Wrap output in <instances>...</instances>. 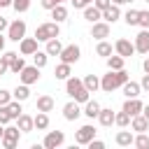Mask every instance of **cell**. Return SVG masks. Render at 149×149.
<instances>
[{
  "label": "cell",
  "instance_id": "8d00e7d4",
  "mask_svg": "<svg viewBox=\"0 0 149 149\" xmlns=\"http://www.w3.org/2000/svg\"><path fill=\"white\" fill-rule=\"evenodd\" d=\"M114 123H116L119 128H126V126L130 123V116H128V114L121 109V112H116V114H114Z\"/></svg>",
  "mask_w": 149,
  "mask_h": 149
},
{
  "label": "cell",
  "instance_id": "83f0119b",
  "mask_svg": "<svg viewBox=\"0 0 149 149\" xmlns=\"http://www.w3.org/2000/svg\"><path fill=\"white\" fill-rule=\"evenodd\" d=\"M51 19L56 21V23H63L65 19H68V7L61 2V5H56L54 9H51Z\"/></svg>",
  "mask_w": 149,
  "mask_h": 149
},
{
  "label": "cell",
  "instance_id": "4fadbf2b",
  "mask_svg": "<svg viewBox=\"0 0 149 149\" xmlns=\"http://www.w3.org/2000/svg\"><path fill=\"white\" fill-rule=\"evenodd\" d=\"M91 37H95V40H105V37H109V23L107 21H95L93 26H91Z\"/></svg>",
  "mask_w": 149,
  "mask_h": 149
},
{
  "label": "cell",
  "instance_id": "e575fe53",
  "mask_svg": "<svg viewBox=\"0 0 149 149\" xmlns=\"http://www.w3.org/2000/svg\"><path fill=\"white\" fill-rule=\"evenodd\" d=\"M133 147H137V149H147V147H149V135H147V133H137V135L133 137Z\"/></svg>",
  "mask_w": 149,
  "mask_h": 149
},
{
  "label": "cell",
  "instance_id": "bcb514c9",
  "mask_svg": "<svg viewBox=\"0 0 149 149\" xmlns=\"http://www.w3.org/2000/svg\"><path fill=\"white\" fill-rule=\"evenodd\" d=\"M86 147H91V149H105V142H102V140H95V137H93V140H91V142H88Z\"/></svg>",
  "mask_w": 149,
  "mask_h": 149
},
{
  "label": "cell",
  "instance_id": "7a4b0ae2",
  "mask_svg": "<svg viewBox=\"0 0 149 149\" xmlns=\"http://www.w3.org/2000/svg\"><path fill=\"white\" fill-rule=\"evenodd\" d=\"M65 93H68V95H70L72 100H77L79 105H84V102H86V100L91 98V93L86 91L84 81H81L79 77H72V74H70V77L65 79Z\"/></svg>",
  "mask_w": 149,
  "mask_h": 149
},
{
  "label": "cell",
  "instance_id": "cb8c5ba5",
  "mask_svg": "<svg viewBox=\"0 0 149 149\" xmlns=\"http://www.w3.org/2000/svg\"><path fill=\"white\" fill-rule=\"evenodd\" d=\"M5 107H7V114H9V119H12V121H16V119H19V114L23 112V107H21V100H14V98H12V100H9Z\"/></svg>",
  "mask_w": 149,
  "mask_h": 149
},
{
  "label": "cell",
  "instance_id": "7c38bea8",
  "mask_svg": "<svg viewBox=\"0 0 149 149\" xmlns=\"http://www.w3.org/2000/svg\"><path fill=\"white\" fill-rule=\"evenodd\" d=\"M135 51L137 54H149V28H142L137 35H135Z\"/></svg>",
  "mask_w": 149,
  "mask_h": 149
},
{
  "label": "cell",
  "instance_id": "681fc988",
  "mask_svg": "<svg viewBox=\"0 0 149 149\" xmlns=\"http://www.w3.org/2000/svg\"><path fill=\"white\" fill-rule=\"evenodd\" d=\"M7 26H9V21H7L5 16H0V33H2V30H7Z\"/></svg>",
  "mask_w": 149,
  "mask_h": 149
},
{
  "label": "cell",
  "instance_id": "4316f807",
  "mask_svg": "<svg viewBox=\"0 0 149 149\" xmlns=\"http://www.w3.org/2000/svg\"><path fill=\"white\" fill-rule=\"evenodd\" d=\"M133 137H135V135H133L130 130H119L116 137H114V142H116L119 147H130V144H133Z\"/></svg>",
  "mask_w": 149,
  "mask_h": 149
},
{
  "label": "cell",
  "instance_id": "11a10c76",
  "mask_svg": "<svg viewBox=\"0 0 149 149\" xmlns=\"http://www.w3.org/2000/svg\"><path fill=\"white\" fill-rule=\"evenodd\" d=\"M0 51H5V35L0 33Z\"/></svg>",
  "mask_w": 149,
  "mask_h": 149
},
{
  "label": "cell",
  "instance_id": "f907efd6",
  "mask_svg": "<svg viewBox=\"0 0 149 149\" xmlns=\"http://www.w3.org/2000/svg\"><path fill=\"white\" fill-rule=\"evenodd\" d=\"M142 70H144V72H147V74H149V56H147V58H144V61H142Z\"/></svg>",
  "mask_w": 149,
  "mask_h": 149
},
{
  "label": "cell",
  "instance_id": "44dd1931",
  "mask_svg": "<svg viewBox=\"0 0 149 149\" xmlns=\"http://www.w3.org/2000/svg\"><path fill=\"white\" fill-rule=\"evenodd\" d=\"M98 112H100V102L88 98V100L84 102V109H81V114H86L88 119H95V116H98Z\"/></svg>",
  "mask_w": 149,
  "mask_h": 149
},
{
  "label": "cell",
  "instance_id": "ac0fdd59",
  "mask_svg": "<svg viewBox=\"0 0 149 149\" xmlns=\"http://www.w3.org/2000/svg\"><path fill=\"white\" fill-rule=\"evenodd\" d=\"M130 128H133L135 133H147V130H149V121H147L142 114H135V116H130Z\"/></svg>",
  "mask_w": 149,
  "mask_h": 149
},
{
  "label": "cell",
  "instance_id": "d6a6232c",
  "mask_svg": "<svg viewBox=\"0 0 149 149\" xmlns=\"http://www.w3.org/2000/svg\"><path fill=\"white\" fill-rule=\"evenodd\" d=\"M105 61H107V68H109V70H121V68H123V63H126V58H123V56H119V54L107 56Z\"/></svg>",
  "mask_w": 149,
  "mask_h": 149
},
{
  "label": "cell",
  "instance_id": "f1b7e54d",
  "mask_svg": "<svg viewBox=\"0 0 149 149\" xmlns=\"http://www.w3.org/2000/svg\"><path fill=\"white\" fill-rule=\"evenodd\" d=\"M70 74H72V65H70V63H61V65H56V70H54V77H56V79H63V81H65Z\"/></svg>",
  "mask_w": 149,
  "mask_h": 149
},
{
  "label": "cell",
  "instance_id": "f6af8a7d",
  "mask_svg": "<svg viewBox=\"0 0 149 149\" xmlns=\"http://www.w3.org/2000/svg\"><path fill=\"white\" fill-rule=\"evenodd\" d=\"M70 2H72V7H74V9H84V7H88L93 0H70Z\"/></svg>",
  "mask_w": 149,
  "mask_h": 149
},
{
  "label": "cell",
  "instance_id": "e0dca14e",
  "mask_svg": "<svg viewBox=\"0 0 149 149\" xmlns=\"http://www.w3.org/2000/svg\"><path fill=\"white\" fill-rule=\"evenodd\" d=\"M121 91H123V95H126V98H140V93H142L140 81H130V79L121 86Z\"/></svg>",
  "mask_w": 149,
  "mask_h": 149
},
{
  "label": "cell",
  "instance_id": "816d5d0a",
  "mask_svg": "<svg viewBox=\"0 0 149 149\" xmlns=\"http://www.w3.org/2000/svg\"><path fill=\"white\" fill-rule=\"evenodd\" d=\"M142 116L149 121V105H142Z\"/></svg>",
  "mask_w": 149,
  "mask_h": 149
},
{
  "label": "cell",
  "instance_id": "7402d4cb",
  "mask_svg": "<svg viewBox=\"0 0 149 149\" xmlns=\"http://www.w3.org/2000/svg\"><path fill=\"white\" fill-rule=\"evenodd\" d=\"M98 121H100V126H112L114 123V112L109 109V107H100V112H98V116H95Z\"/></svg>",
  "mask_w": 149,
  "mask_h": 149
},
{
  "label": "cell",
  "instance_id": "db71d44e",
  "mask_svg": "<svg viewBox=\"0 0 149 149\" xmlns=\"http://www.w3.org/2000/svg\"><path fill=\"white\" fill-rule=\"evenodd\" d=\"M5 72H9V68H7V65H5V63H2V61H0V77H2V74H5Z\"/></svg>",
  "mask_w": 149,
  "mask_h": 149
},
{
  "label": "cell",
  "instance_id": "f5cc1de1",
  "mask_svg": "<svg viewBox=\"0 0 149 149\" xmlns=\"http://www.w3.org/2000/svg\"><path fill=\"white\" fill-rule=\"evenodd\" d=\"M5 7H12V0H0V9H5Z\"/></svg>",
  "mask_w": 149,
  "mask_h": 149
},
{
  "label": "cell",
  "instance_id": "d4e9b609",
  "mask_svg": "<svg viewBox=\"0 0 149 149\" xmlns=\"http://www.w3.org/2000/svg\"><path fill=\"white\" fill-rule=\"evenodd\" d=\"M44 44H47V47H44V51H47L49 56H58V54H61V49H63V44H61V40H58V37H51V40H47Z\"/></svg>",
  "mask_w": 149,
  "mask_h": 149
},
{
  "label": "cell",
  "instance_id": "ffe728a7",
  "mask_svg": "<svg viewBox=\"0 0 149 149\" xmlns=\"http://www.w3.org/2000/svg\"><path fill=\"white\" fill-rule=\"evenodd\" d=\"M84 19H86L88 23H95V21H100V19H102V12L91 2L88 7H84Z\"/></svg>",
  "mask_w": 149,
  "mask_h": 149
},
{
  "label": "cell",
  "instance_id": "277c9868",
  "mask_svg": "<svg viewBox=\"0 0 149 149\" xmlns=\"http://www.w3.org/2000/svg\"><path fill=\"white\" fill-rule=\"evenodd\" d=\"M19 137H21V130H19V126H12V123H7L5 126V133H2V147L5 149H16V144H19Z\"/></svg>",
  "mask_w": 149,
  "mask_h": 149
},
{
  "label": "cell",
  "instance_id": "5b68a950",
  "mask_svg": "<svg viewBox=\"0 0 149 149\" xmlns=\"http://www.w3.org/2000/svg\"><path fill=\"white\" fill-rule=\"evenodd\" d=\"M26 30H28L26 21H23V19H14V21L7 26V37H9L12 42H21V40L26 37Z\"/></svg>",
  "mask_w": 149,
  "mask_h": 149
},
{
  "label": "cell",
  "instance_id": "ab89813d",
  "mask_svg": "<svg viewBox=\"0 0 149 149\" xmlns=\"http://www.w3.org/2000/svg\"><path fill=\"white\" fill-rule=\"evenodd\" d=\"M137 12H140V9H128V12L123 14V21H126L128 26H137Z\"/></svg>",
  "mask_w": 149,
  "mask_h": 149
},
{
  "label": "cell",
  "instance_id": "6f0895ef",
  "mask_svg": "<svg viewBox=\"0 0 149 149\" xmlns=\"http://www.w3.org/2000/svg\"><path fill=\"white\" fill-rule=\"evenodd\" d=\"M2 133H5V126L0 123V140H2Z\"/></svg>",
  "mask_w": 149,
  "mask_h": 149
},
{
  "label": "cell",
  "instance_id": "9f6ffc18",
  "mask_svg": "<svg viewBox=\"0 0 149 149\" xmlns=\"http://www.w3.org/2000/svg\"><path fill=\"white\" fill-rule=\"evenodd\" d=\"M112 5H126V0H112Z\"/></svg>",
  "mask_w": 149,
  "mask_h": 149
},
{
  "label": "cell",
  "instance_id": "91938a15",
  "mask_svg": "<svg viewBox=\"0 0 149 149\" xmlns=\"http://www.w3.org/2000/svg\"><path fill=\"white\" fill-rule=\"evenodd\" d=\"M61 2H65V0H61Z\"/></svg>",
  "mask_w": 149,
  "mask_h": 149
},
{
  "label": "cell",
  "instance_id": "b9f144b4",
  "mask_svg": "<svg viewBox=\"0 0 149 149\" xmlns=\"http://www.w3.org/2000/svg\"><path fill=\"white\" fill-rule=\"evenodd\" d=\"M0 123H2V126L12 123V119H9V114H7V107H5V105H0Z\"/></svg>",
  "mask_w": 149,
  "mask_h": 149
},
{
  "label": "cell",
  "instance_id": "836d02e7",
  "mask_svg": "<svg viewBox=\"0 0 149 149\" xmlns=\"http://www.w3.org/2000/svg\"><path fill=\"white\" fill-rule=\"evenodd\" d=\"M47 63H49V54H47V51H40V49H37V51L33 54V65H37V68L42 70V68H44Z\"/></svg>",
  "mask_w": 149,
  "mask_h": 149
},
{
  "label": "cell",
  "instance_id": "3957f363",
  "mask_svg": "<svg viewBox=\"0 0 149 149\" xmlns=\"http://www.w3.org/2000/svg\"><path fill=\"white\" fill-rule=\"evenodd\" d=\"M58 35H61V28H58V23H56V21L40 23V26H37V30H35V40H37V42H47V40L58 37Z\"/></svg>",
  "mask_w": 149,
  "mask_h": 149
},
{
  "label": "cell",
  "instance_id": "ba28073f",
  "mask_svg": "<svg viewBox=\"0 0 149 149\" xmlns=\"http://www.w3.org/2000/svg\"><path fill=\"white\" fill-rule=\"evenodd\" d=\"M65 142V133L63 130H49L47 135H44V140H42V147L44 149H56V147H61Z\"/></svg>",
  "mask_w": 149,
  "mask_h": 149
},
{
  "label": "cell",
  "instance_id": "6da1fadb",
  "mask_svg": "<svg viewBox=\"0 0 149 149\" xmlns=\"http://www.w3.org/2000/svg\"><path fill=\"white\" fill-rule=\"evenodd\" d=\"M126 81H128V72H126L123 68H121V70H109L107 74H102L100 88H102L105 93H112L114 88H121Z\"/></svg>",
  "mask_w": 149,
  "mask_h": 149
},
{
  "label": "cell",
  "instance_id": "8992f818",
  "mask_svg": "<svg viewBox=\"0 0 149 149\" xmlns=\"http://www.w3.org/2000/svg\"><path fill=\"white\" fill-rule=\"evenodd\" d=\"M58 56H61V63H70V65H72V63H77V61H79L81 49H79L77 44H65V47L61 49V54H58Z\"/></svg>",
  "mask_w": 149,
  "mask_h": 149
},
{
  "label": "cell",
  "instance_id": "484cf974",
  "mask_svg": "<svg viewBox=\"0 0 149 149\" xmlns=\"http://www.w3.org/2000/svg\"><path fill=\"white\" fill-rule=\"evenodd\" d=\"M33 123H35V130H47L49 128V114L47 112H37L33 116Z\"/></svg>",
  "mask_w": 149,
  "mask_h": 149
},
{
  "label": "cell",
  "instance_id": "f546056e",
  "mask_svg": "<svg viewBox=\"0 0 149 149\" xmlns=\"http://www.w3.org/2000/svg\"><path fill=\"white\" fill-rule=\"evenodd\" d=\"M112 51H114V47H112L107 40H98V47H95V54H98V56L107 58V56H112Z\"/></svg>",
  "mask_w": 149,
  "mask_h": 149
},
{
  "label": "cell",
  "instance_id": "5bb4252c",
  "mask_svg": "<svg viewBox=\"0 0 149 149\" xmlns=\"http://www.w3.org/2000/svg\"><path fill=\"white\" fill-rule=\"evenodd\" d=\"M128 116H135V114H142V100L140 98H126L123 107H121Z\"/></svg>",
  "mask_w": 149,
  "mask_h": 149
},
{
  "label": "cell",
  "instance_id": "7dc6e473",
  "mask_svg": "<svg viewBox=\"0 0 149 149\" xmlns=\"http://www.w3.org/2000/svg\"><path fill=\"white\" fill-rule=\"evenodd\" d=\"M93 5H95L100 12H102V9H107V7L112 5V0H93Z\"/></svg>",
  "mask_w": 149,
  "mask_h": 149
},
{
  "label": "cell",
  "instance_id": "9c48e42d",
  "mask_svg": "<svg viewBox=\"0 0 149 149\" xmlns=\"http://www.w3.org/2000/svg\"><path fill=\"white\" fill-rule=\"evenodd\" d=\"M95 133H98V130H95V128H93L91 123H84V126H81V128H79V130L74 133V142H77V144H84V147H86V144H88V142H91V140L95 137Z\"/></svg>",
  "mask_w": 149,
  "mask_h": 149
},
{
  "label": "cell",
  "instance_id": "52a82bcc",
  "mask_svg": "<svg viewBox=\"0 0 149 149\" xmlns=\"http://www.w3.org/2000/svg\"><path fill=\"white\" fill-rule=\"evenodd\" d=\"M19 81L21 84H37L40 81V68L37 65H26L21 72H19Z\"/></svg>",
  "mask_w": 149,
  "mask_h": 149
},
{
  "label": "cell",
  "instance_id": "1f68e13d",
  "mask_svg": "<svg viewBox=\"0 0 149 149\" xmlns=\"http://www.w3.org/2000/svg\"><path fill=\"white\" fill-rule=\"evenodd\" d=\"M54 109V98L51 95H40L37 98V112H51Z\"/></svg>",
  "mask_w": 149,
  "mask_h": 149
},
{
  "label": "cell",
  "instance_id": "f35d334b",
  "mask_svg": "<svg viewBox=\"0 0 149 149\" xmlns=\"http://www.w3.org/2000/svg\"><path fill=\"white\" fill-rule=\"evenodd\" d=\"M137 26L140 28H149V9H140L137 12Z\"/></svg>",
  "mask_w": 149,
  "mask_h": 149
},
{
  "label": "cell",
  "instance_id": "9a60e30c",
  "mask_svg": "<svg viewBox=\"0 0 149 149\" xmlns=\"http://www.w3.org/2000/svg\"><path fill=\"white\" fill-rule=\"evenodd\" d=\"M19 51H21V56H33L37 51V40L35 37H23L19 42Z\"/></svg>",
  "mask_w": 149,
  "mask_h": 149
},
{
  "label": "cell",
  "instance_id": "d590c367",
  "mask_svg": "<svg viewBox=\"0 0 149 149\" xmlns=\"http://www.w3.org/2000/svg\"><path fill=\"white\" fill-rule=\"evenodd\" d=\"M23 68H26V61H23V56H19V54H16V58H14L12 63H9V72L19 74V72H21Z\"/></svg>",
  "mask_w": 149,
  "mask_h": 149
},
{
  "label": "cell",
  "instance_id": "30bf717a",
  "mask_svg": "<svg viewBox=\"0 0 149 149\" xmlns=\"http://www.w3.org/2000/svg\"><path fill=\"white\" fill-rule=\"evenodd\" d=\"M114 51H116L119 56H123V58H130V56L135 54V44H133L130 40L121 37V40H116V42H114Z\"/></svg>",
  "mask_w": 149,
  "mask_h": 149
},
{
  "label": "cell",
  "instance_id": "74e56055",
  "mask_svg": "<svg viewBox=\"0 0 149 149\" xmlns=\"http://www.w3.org/2000/svg\"><path fill=\"white\" fill-rule=\"evenodd\" d=\"M12 7H14L16 14H23V12L30 9V0H12Z\"/></svg>",
  "mask_w": 149,
  "mask_h": 149
},
{
  "label": "cell",
  "instance_id": "603a6c76",
  "mask_svg": "<svg viewBox=\"0 0 149 149\" xmlns=\"http://www.w3.org/2000/svg\"><path fill=\"white\" fill-rule=\"evenodd\" d=\"M12 98H14V100H21V102H26V100L30 98V86H28V84H19V86L12 91Z\"/></svg>",
  "mask_w": 149,
  "mask_h": 149
},
{
  "label": "cell",
  "instance_id": "ee69618b",
  "mask_svg": "<svg viewBox=\"0 0 149 149\" xmlns=\"http://www.w3.org/2000/svg\"><path fill=\"white\" fill-rule=\"evenodd\" d=\"M40 5H42V9H54L56 5H61V0H40Z\"/></svg>",
  "mask_w": 149,
  "mask_h": 149
},
{
  "label": "cell",
  "instance_id": "4dcf8cb0",
  "mask_svg": "<svg viewBox=\"0 0 149 149\" xmlns=\"http://www.w3.org/2000/svg\"><path fill=\"white\" fill-rule=\"evenodd\" d=\"M81 81H84V86H86V91H88V93H95V91L100 88V79H98L95 74H86Z\"/></svg>",
  "mask_w": 149,
  "mask_h": 149
},
{
  "label": "cell",
  "instance_id": "8fae6325",
  "mask_svg": "<svg viewBox=\"0 0 149 149\" xmlns=\"http://www.w3.org/2000/svg\"><path fill=\"white\" fill-rule=\"evenodd\" d=\"M79 116H81V107H79L77 100H70V102L63 105V119L65 121H77Z\"/></svg>",
  "mask_w": 149,
  "mask_h": 149
},
{
  "label": "cell",
  "instance_id": "94428289",
  "mask_svg": "<svg viewBox=\"0 0 149 149\" xmlns=\"http://www.w3.org/2000/svg\"><path fill=\"white\" fill-rule=\"evenodd\" d=\"M144 2H149V0H144Z\"/></svg>",
  "mask_w": 149,
  "mask_h": 149
},
{
  "label": "cell",
  "instance_id": "d6986e66",
  "mask_svg": "<svg viewBox=\"0 0 149 149\" xmlns=\"http://www.w3.org/2000/svg\"><path fill=\"white\" fill-rule=\"evenodd\" d=\"M16 126H19V130L21 133H30V130H35V123H33V116H28V114H19V119H16Z\"/></svg>",
  "mask_w": 149,
  "mask_h": 149
},
{
  "label": "cell",
  "instance_id": "c3c4849f",
  "mask_svg": "<svg viewBox=\"0 0 149 149\" xmlns=\"http://www.w3.org/2000/svg\"><path fill=\"white\" fill-rule=\"evenodd\" d=\"M140 88L149 93V74H147V72H144V77H142V81H140Z\"/></svg>",
  "mask_w": 149,
  "mask_h": 149
},
{
  "label": "cell",
  "instance_id": "7bdbcfd3",
  "mask_svg": "<svg viewBox=\"0 0 149 149\" xmlns=\"http://www.w3.org/2000/svg\"><path fill=\"white\" fill-rule=\"evenodd\" d=\"M12 100V91H7V88H0V105H7Z\"/></svg>",
  "mask_w": 149,
  "mask_h": 149
},
{
  "label": "cell",
  "instance_id": "2e32d148",
  "mask_svg": "<svg viewBox=\"0 0 149 149\" xmlns=\"http://www.w3.org/2000/svg\"><path fill=\"white\" fill-rule=\"evenodd\" d=\"M121 19V9H119V5H109L107 9H102V21H107V23H116Z\"/></svg>",
  "mask_w": 149,
  "mask_h": 149
},
{
  "label": "cell",
  "instance_id": "680465c9",
  "mask_svg": "<svg viewBox=\"0 0 149 149\" xmlns=\"http://www.w3.org/2000/svg\"><path fill=\"white\" fill-rule=\"evenodd\" d=\"M126 2H135V0H126Z\"/></svg>",
  "mask_w": 149,
  "mask_h": 149
},
{
  "label": "cell",
  "instance_id": "60d3db41",
  "mask_svg": "<svg viewBox=\"0 0 149 149\" xmlns=\"http://www.w3.org/2000/svg\"><path fill=\"white\" fill-rule=\"evenodd\" d=\"M14 58H16V51H2V56H0V61H2L7 68H9V63H12Z\"/></svg>",
  "mask_w": 149,
  "mask_h": 149
}]
</instances>
